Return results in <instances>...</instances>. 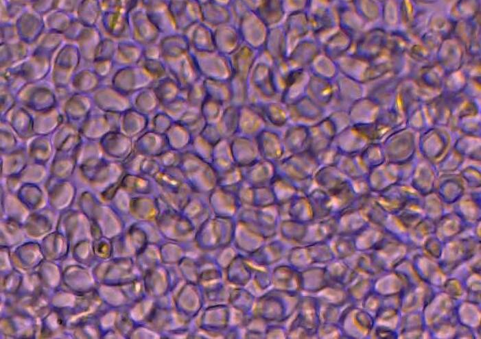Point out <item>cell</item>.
<instances>
[{"instance_id": "cell-1", "label": "cell", "mask_w": 481, "mask_h": 339, "mask_svg": "<svg viewBox=\"0 0 481 339\" xmlns=\"http://www.w3.org/2000/svg\"><path fill=\"white\" fill-rule=\"evenodd\" d=\"M128 18L130 37L134 41L144 45L159 42L162 35L141 4L128 14Z\"/></svg>"}, {"instance_id": "cell-3", "label": "cell", "mask_w": 481, "mask_h": 339, "mask_svg": "<svg viewBox=\"0 0 481 339\" xmlns=\"http://www.w3.org/2000/svg\"><path fill=\"white\" fill-rule=\"evenodd\" d=\"M190 50L196 51H211L215 49L213 29L202 22L189 27L183 33Z\"/></svg>"}, {"instance_id": "cell-2", "label": "cell", "mask_w": 481, "mask_h": 339, "mask_svg": "<svg viewBox=\"0 0 481 339\" xmlns=\"http://www.w3.org/2000/svg\"><path fill=\"white\" fill-rule=\"evenodd\" d=\"M169 8L178 33L201 22L200 4L196 0H171Z\"/></svg>"}]
</instances>
